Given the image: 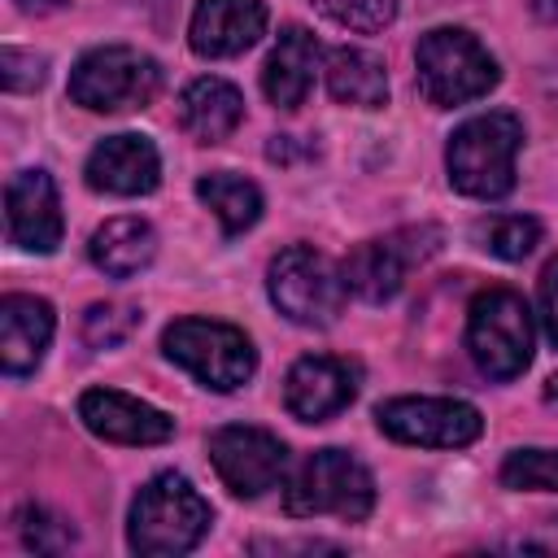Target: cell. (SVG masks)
<instances>
[{"mask_svg": "<svg viewBox=\"0 0 558 558\" xmlns=\"http://www.w3.org/2000/svg\"><path fill=\"white\" fill-rule=\"evenodd\" d=\"M214 523V506L179 471H157L126 510V545L140 558L192 554Z\"/></svg>", "mask_w": 558, "mask_h": 558, "instance_id": "1", "label": "cell"}, {"mask_svg": "<svg viewBox=\"0 0 558 558\" xmlns=\"http://www.w3.org/2000/svg\"><path fill=\"white\" fill-rule=\"evenodd\" d=\"M523 148V118L510 109H488L453 126L445 148V170L453 192L471 201H501L514 187V161Z\"/></svg>", "mask_w": 558, "mask_h": 558, "instance_id": "2", "label": "cell"}, {"mask_svg": "<svg viewBox=\"0 0 558 558\" xmlns=\"http://www.w3.org/2000/svg\"><path fill=\"white\" fill-rule=\"evenodd\" d=\"M414 78L427 105L453 109L488 96L501 83L497 57L462 26H432L414 48Z\"/></svg>", "mask_w": 558, "mask_h": 558, "instance_id": "3", "label": "cell"}, {"mask_svg": "<svg viewBox=\"0 0 558 558\" xmlns=\"http://www.w3.org/2000/svg\"><path fill=\"white\" fill-rule=\"evenodd\" d=\"M161 353L214 392H235L257 371L253 340L235 323H222V318H196V314L174 318L161 331Z\"/></svg>", "mask_w": 558, "mask_h": 558, "instance_id": "4", "label": "cell"}, {"mask_svg": "<svg viewBox=\"0 0 558 558\" xmlns=\"http://www.w3.org/2000/svg\"><path fill=\"white\" fill-rule=\"evenodd\" d=\"M283 510L292 519L336 514L344 523H362L375 510V475L349 449H314L283 488Z\"/></svg>", "mask_w": 558, "mask_h": 558, "instance_id": "5", "label": "cell"}, {"mask_svg": "<svg viewBox=\"0 0 558 558\" xmlns=\"http://www.w3.org/2000/svg\"><path fill=\"white\" fill-rule=\"evenodd\" d=\"M532 344H536V323L527 301L514 288H484L471 310H466V353L471 362L506 384L519 379L532 366Z\"/></svg>", "mask_w": 558, "mask_h": 558, "instance_id": "6", "label": "cell"}, {"mask_svg": "<svg viewBox=\"0 0 558 558\" xmlns=\"http://www.w3.org/2000/svg\"><path fill=\"white\" fill-rule=\"evenodd\" d=\"M161 92V65L131 44H100L70 70V100L92 113H131Z\"/></svg>", "mask_w": 558, "mask_h": 558, "instance_id": "7", "label": "cell"}, {"mask_svg": "<svg viewBox=\"0 0 558 558\" xmlns=\"http://www.w3.org/2000/svg\"><path fill=\"white\" fill-rule=\"evenodd\" d=\"M266 292L275 310L301 327H331L349 296L340 266L314 244H288L283 253H275L266 270Z\"/></svg>", "mask_w": 558, "mask_h": 558, "instance_id": "8", "label": "cell"}, {"mask_svg": "<svg viewBox=\"0 0 558 558\" xmlns=\"http://www.w3.org/2000/svg\"><path fill=\"white\" fill-rule=\"evenodd\" d=\"M440 227L423 222V227H401L375 240H362L344 262H340V279L344 288L366 301V305H384L405 288V275L414 266H423L436 248H440Z\"/></svg>", "mask_w": 558, "mask_h": 558, "instance_id": "9", "label": "cell"}, {"mask_svg": "<svg viewBox=\"0 0 558 558\" xmlns=\"http://www.w3.org/2000/svg\"><path fill=\"white\" fill-rule=\"evenodd\" d=\"M388 440L418 449H466L484 436V414L462 397H392L375 405Z\"/></svg>", "mask_w": 558, "mask_h": 558, "instance_id": "10", "label": "cell"}, {"mask_svg": "<svg viewBox=\"0 0 558 558\" xmlns=\"http://www.w3.org/2000/svg\"><path fill=\"white\" fill-rule=\"evenodd\" d=\"M209 462L235 497H262L288 480V445L253 423H227L209 432Z\"/></svg>", "mask_w": 558, "mask_h": 558, "instance_id": "11", "label": "cell"}, {"mask_svg": "<svg viewBox=\"0 0 558 558\" xmlns=\"http://www.w3.org/2000/svg\"><path fill=\"white\" fill-rule=\"evenodd\" d=\"M357 397V366L331 353H305L283 379V405L301 423H327Z\"/></svg>", "mask_w": 558, "mask_h": 558, "instance_id": "12", "label": "cell"}, {"mask_svg": "<svg viewBox=\"0 0 558 558\" xmlns=\"http://www.w3.org/2000/svg\"><path fill=\"white\" fill-rule=\"evenodd\" d=\"M83 179L92 192H109V196H148L161 183V153L148 135L140 131H118L105 135L83 166Z\"/></svg>", "mask_w": 558, "mask_h": 558, "instance_id": "13", "label": "cell"}, {"mask_svg": "<svg viewBox=\"0 0 558 558\" xmlns=\"http://www.w3.org/2000/svg\"><path fill=\"white\" fill-rule=\"evenodd\" d=\"M78 418L109 445H166L174 436V418L166 410L118 388H87L78 397Z\"/></svg>", "mask_w": 558, "mask_h": 558, "instance_id": "14", "label": "cell"}, {"mask_svg": "<svg viewBox=\"0 0 558 558\" xmlns=\"http://www.w3.org/2000/svg\"><path fill=\"white\" fill-rule=\"evenodd\" d=\"M4 218H9V240L22 253H52L61 244V231H65L52 174L48 170H17L4 187Z\"/></svg>", "mask_w": 558, "mask_h": 558, "instance_id": "15", "label": "cell"}, {"mask_svg": "<svg viewBox=\"0 0 558 558\" xmlns=\"http://www.w3.org/2000/svg\"><path fill=\"white\" fill-rule=\"evenodd\" d=\"M266 0H196L187 22V44L205 61H227L248 52L266 35Z\"/></svg>", "mask_w": 558, "mask_h": 558, "instance_id": "16", "label": "cell"}, {"mask_svg": "<svg viewBox=\"0 0 558 558\" xmlns=\"http://www.w3.org/2000/svg\"><path fill=\"white\" fill-rule=\"evenodd\" d=\"M57 331V314L44 296L31 292H9L0 301V366L9 379L35 375V366L44 362L48 344Z\"/></svg>", "mask_w": 558, "mask_h": 558, "instance_id": "17", "label": "cell"}, {"mask_svg": "<svg viewBox=\"0 0 558 558\" xmlns=\"http://www.w3.org/2000/svg\"><path fill=\"white\" fill-rule=\"evenodd\" d=\"M318 61H323V44L314 39V31L305 26H283L266 65H262V92L275 109H301L310 87H314V74H318Z\"/></svg>", "mask_w": 558, "mask_h": 558, "instance_id": "18", "label": "cell"}, {"mask_svg": "<svg viewBox=\"0 0 558 558\" xmlns=\"http://www.w3.org/2000/svg\"><path fill=\"white\" fill-rule=\"evenodd\" d=\"M244 122V96L235 83L218 78V74H205V78H192L179 96V126L187 140L196 144H222L235 126Z\"/></svg>", "mask_w": 558, "mask_h": 558, "instance_id": "19", "label": "cell"}, {"mask_svg": "<svg viewBox=\"0 0 558 558\" xmlns=\"http://www.w3.org/2000/svg\"><path fill=\"white\" fill-rule=\"evenodd\" d=\"M87 257L100 275L109 279H131L140 275L153 257H157V231L153 222L135 218V214H122V218H109L92 231L87 240Z\"/></svg>", "mask_w": 558, "mask_h": 558, "instance_id": "20", "label": "cell"}, {"mask_svg": "<svg viewBox=\"0 0 558 558\" xmlns=\"http://www.w3.org/2000/svg\"><path fill=\"white\" fill-rule=\"evenodd\" d=\"M327 92L336 105H353V109H379L388 105V70L375 52L366 48H331L327 52Z\"/></svg>", "mask_w": 558, "mask_h": 558, "instance_id": "21", "label": "cell"}, {"mask_svg": "<svg viewBox=\"0 0 558 558\" xmlns=\"http://www.w3.org/2000/svg\"><path fill=\"white\" fill-rule=\"evenodd\" d=\"M196 196L218 218L222 235H244L262 218V187L253 179H244V174H231V170L201 174L196 179Z\"/></svg>", "mask_w": 558, "mask_h": 558, "instance_id": "22", "label": "cell"}, {"mask_svg": "<svg viewBox=\"0 0 558 558\" xmlns=\"http://www.w3.org/2000/svg\"><path fill=\"white\" fill-rule=\"evenodd\" d=\"M471 240L501 262H523L541 244V222L532 214H493L471 227Z\"/></svg>", "mask_w": 558, "mask_h": 558, "instance_id": "23", "label": "cell"}, {"mask_svg": "<svg viewBox=\"0 0 558 558\" xmlns=\"http://www.w3.org/2000/svg\"><path fill=\"white\" fill-rule=\"evenodd\" d=\"M501 484L514 493H558V449H514L501 462Z\"/></svg>", "mask_w": 558, "mask_h": 558, "instance_id": "24", "label": "cell"}, {"mask_svg": "<svg viewBox=\"0 0 558 558\" xmlns=\"http://www.w3.org/2000/svg\"><path fill=\"white\" fill-rule=\"evenodd\" d=\"M140 327V310L126 301H92L83 310V344L87 349H113Z\"/></svg>", "mask_w": 558, "mask_h": 558, "instance_id": "25", "label": "cell"}, {"mask_svg": "<svg viewBox=\"0 0 558 558\" xmlns=\"http://www.w3.org/2000/svg\"><path fill=\"white\" fill-rule=\"evenodd\" d=\"M17 532H22V545L35 549V554H61L65 545H74V527L61 523L57 514H48L44 506H22L17 510Z\"/></svg>", "mask_w": 558, "mask_h": 558, "instance_id": "26", "label": "cell"}, {"mask_svg": "<svg viewBox=\"0 0 558 558\" xmlns=\"http://www.w3.org/2000/svg\"><path fill=\"white\" fill-rule=\"evenodd\" d=\"M336 26H349V31H384L392 17H397V0H314Z\"/></svg>", "mask_w": 558, "mask_h": 558, "instance_id": "27", "label": "cell"}, {"mask_svg": "<svg viewBox=\"0 0 558 558\" xmlns=\"http://www.w3.org/2000/svg\"><path fill=\"white\" fill-rule=\"evenodd\" d=\"M0 83H4V92H35L44 83V57L22 52V48H4L0 52Z\"/></svg>", "mask_w": 558, "mask_h": 558, "instance_id": "28", "label": "cell"}, {"mask_svg": "<svg viewBox=\"0 0 558 558\" xmlns=\"http://www.w3.org/2000/svg\"><path fill=\"white\" fill-rule=\"evenodd\" d=\"M536 305H541V323H545V336L554 340V349H558V257L541 270V279H536Z\"/></svg>", "mask_w": 558, "mask_h": 558, "instance_id": "29", "label": "cell"}, {"mask_svg": "<svg viewBox=\"0 0 558 558\" xmlns=\"http://www.w3.org/2000/svg\"><path fill=\"white\" fill-rule=\"evenodd\" d=\"M61 4H70V0H17L22 13H52V9H61Z\"/></svg>", "mask_w": 558, "mask_h": 558, "instance_id": "30", "label": "cell"}, {"mask_svg": "<svg viewBox=\"0 0 558 558\" xmlns=\"http://www.w3.org/2000/svg\"><path fill=\"white\" fill-rule=\"evenodd\" d=\"M532 9H536L545 22H554V26H558V0H532Z\"/></svg>", "mask_w": 558, "mask_h": 558, "instance_id": "31", "label": "cell"}, {"mask_svg": "<svg viewBox=\"0 0 558 558\" xmlns=\"http://www.w3.org/2000/svg\"><path fill=\"white\" fill-rule=\"evenodd\" d=\"M545 401H554V405H558V375L545 384Z\"/></svg>", "mask_w": 558, "mask_h": 558, "instance_id": "32", "label": "cell"}, {"mask_svg": "<svg viewBox=\"0 0 558 558\" xmlns=\"http://www.w3.org/2000/svg\"><path fill=\"white\" fill-rule=\"evenodd\" d=\"M545 87H549V92H554V96H558V65H554V70H549V78H545Z\"/></svg>", "mask_w": 558, "mask_h": 558, "instance_id": "33", "label": "cell"}]
</instances>
